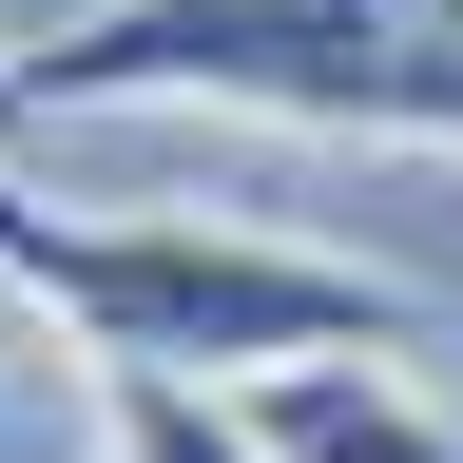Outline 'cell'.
Here are the masks:
<instances>
[{"label":"cell","instance_id":"6da1fadb","mask_svg":"<svg viewBox=\"0 0 463 463\" xmlns=\"http://www.w3.org/2000/svg\"><path fill=\"white\" fill-rule=\"evenodd\" d=\"M0 289L39 328H78L97 367H174V386H270V367H405L425 347V289L367 251H309V232L251 213H78L0 174Z\"/></svg>","mask_w":463,"mask_h":463},{"label":"cell","instance_id":"7a4b0ae2","mask_svg":"<svg viewBox=\"0 0 463 463\" xmlns=\"http://www.w3.org/2000/svg\"><path fill=\"white\" fill-rule=\"evenodd\" d=\"M20 116H270L463 155V0H78L20 39Z\"/></svg>","mask_w":463,"mask_h":463},{"label":"cell","instance_id":"3957f363","mask_svg":"<svg viewBox=\"0 0 463 463\" xmlns=\"http://www.w3.org/2000/svg\"><path fill=\"white\" fill-rule=\"evenodd\" d=\"M251 444L270 463H463V425L405 367H270L251 386Z\"/></svg>","mask_w":463,"mask_h":463},{"label":"cell","instance_id":"277c9868","mask_svg":"<svg viewBox=\"0 0 463 463\" xmlns=\"http://www.w3.org/2000/svg\"><path fill=\"white\" fill-rule=\"evenodd\" d=\"M97 463H270L251 386H174V367H97Z\"/></svg>","mask_w":463,"mask_h":463},{"label":"cell","instance_id":"5b68a950","mask_svg":"<svg viewBox=\"0 0 463 463\" xmlns=\"http://www.w3.org/2000/svg\"><path fill=\"white\" fill-rule=\"evenodd\" d=\"M0 136H39V116H20V58H0Z\"/></svg>","mask_w":463,"mask_h":463}]
</instances>
